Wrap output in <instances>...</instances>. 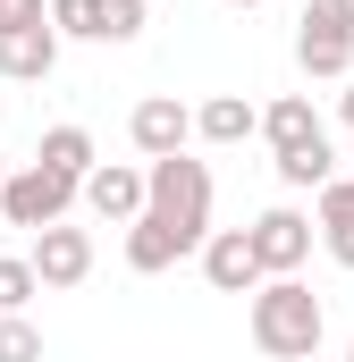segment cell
Wrapping results in <instances>:
<instances>
[{
    "label": "cell",
    "instance_id": "cell-1",
    "mask_svg": "<svg viewBox=\"0 0 354 362\" xmlns=\"http://www.w3.org/2000/svg\"><path fill=\"white\" fill-rule=\"evenodd\" d=\"M253 346L270 362H312L321 354V295L304 278H262L253 286Z\"/></svg>",
    "mask_w": 354,
    "mask_h": 362
},
{
    "label": "cell",
    "instance_id": "cell-2",
    "mask_svg": "<svg viewBox=\"0 0 354 362\" xmlns=\"http://www.w3.org/2000/svg\"><path fill=\"white\" fill-rule=\"evenodd\" d=\"M144 185H152V202H144V211H152L161 228L185 236V253H194V245H211V169H202V160L169 152V160H152V169H144Z\"/></svg>",
    "mask_w": 354,
    "mask_h": 362
},
{
    "label": "cell",
    "instance_id": "cell-3",
    "mask_svg": "<svg viewBox=\"0 0 354 362\" xmlns=\"http://www.w3.org/2000/svg\"><path fill=\"white\" fill-rule=\"evenodd\" d=\"M76 194H85L76 177H59V169H42V160H34V169H8V185H0V219L42 236V228H59V219H68V202H76Z\"/></svg>",
    "mask_w": 354,
    "mask_h": 362
},
{
    "label": "cell",
    "instance_id": "cell-4",
    "mask_svg": "<svg viewBox=\"0 0 354 362\" xmlns=\"http://www.w3.org/2000/svg\"><path fill=\"white\" fill-rule=\"evenodd\" d=\"M295 59H304V76H346L354 68V0H312L295 17Z\"/></svg>",
    "mask_w": 354,
    "mask_h": 362
},
{
    "label": "cell",
    "instance_id": "cell-5",
    "mask_svg": "<svg viewBox=\"0 0 354 362\" xmlns=\"http://www.w3.org/2000/svg\"><path fill=\"white\" fill-rule=\"evenodd\" d=\"M127 135H135L144 160H169V152H185V135H194V110H185L177 93H152V101H135Z\"/></svg>",
    "mask_w": 354,
    "mask_h": 362
},
{
    "label": "cell",
    "instance_id": "cell-6",
    "mask_svg": "<svg viewBox=\"0 0 354 362\" xmlns=\"http://www.w3.org/2000/svg\"><path fill=\"white\" fill-rule=\"evenodd\" d=\"M202 278L219 286V295H253L262 286V253H253V228H219L211 245H202Z\"/></svg>",
    "mask_w": 354,
    "mask_h": 362
},
{
    "label": "cell",
    "instance_id": "cell-7",
    "mask_svg": "<svg viewBox=\"0 0 354 362\" xmlns=\"http://www.w3.org/2000/svg\"><path fill=\"white\" fill-rule=\"evenodd\" d=\"M253 253H262L270 278H295V262L312 253V219L304 211H262L253 219Z\"/></svg>",
    "mask_w": 354,
    "mask_h": 362
},
{
    "label": "cell",
    "instance_id": "cell-8",
    "mask_svg": "<svg viewBox=\"0 0 354 362\" xmlns=\"http://www.w3.org/2000/svg\"><path fill=\"white\" fill-rule=\"evenodd\" d=\"M25 262H34V278H42V286H76V278L93 270V236H85V228H42Z\"/></svg>",
    "mask_w": 354,
    "mask_h": 362
},
{
    "label": "cell",
    "instance_id": "cell-9",
    "mask_svg": "<svg viewBox=\"0 0 354 362\" xmlns=\"http://www.w3.org/2000/svg\"><path fill=\"white\" fill-rule=\"evenodd\" d=\"M144 202H152V185H144V169H93L85 177V211L93 219H144Z\"/></svg>",
    "mask_w": 354,
    "mask_h": 362
},
{
    "label": "cell",
    "instance_id": "cell-10",
    "mask_svg": "<svg viewBox=\"0 0 354 362\" xmlns=\"http://www.w3.org/2000/svg\"><path fill=\"white\" fill-rule=\"evenodd\" d=\"M59 68V25H34V34H0V76L17 85H42Z\"/></svg>",
    "mask_w": 354,
    "mask_h": 362
},
{
    "label": "cell",
    "instance_id": "cell-11",
    "mask_svg": "<svg viewBox=\"0 0 354 362\" xmlns=\"http://www.w3.org/2000/svg\"><path fill=\"white\" fill-rule=\"evenodd\" d=\"M262 127V110L245 101V93H211L202 110H194V135H211V144H245Z\"/></svg>",
    "mask_w": 354,
    "mask_h": 362
},
{
    "label": "cell",
    "instance_id": "cell-12",
    "mask_svg": "<svg viewBox=\"0 0 354 362\" xmlns=\"http://www.w3.org/2000/svg\"><path fill=\"white\" fill-rule=\"evenodd\" d=\"M169 262H185V236H177V228H161V219H152V211H144V219H135V228H127V270H169Z\"/></svg>",
    "mask_w": 354,
    "mask_h": 362
},
{
    "label": "cell",
    "instance_id": "cell-13",
    "mask_svg": "<svg viewBox=\"0 0 354 362\" xmlns=\"http://www.w3.org/2000/svg\"><path fill=\"white\" fill-rule=\"evenodd\" d=\"M262 135L278 144V152H295V144H321V118H312L304 93H278V101L262 110Z\"/></svg>",
    "mask_w": 354,
    "mask_h": 362
},
{
    "label": "cell",
    "instance_id": "cell-14",
    "mask_svg": "<svg viewBox=\"0 0 354 362\" xmlns=\"http://www.w3.org/2000/svg\"><path fill=\"white\" fill-rule=\"evenodd\" d=\"M321 236H329V253L354 270V177H329V185H321Z\"/></svg>",
    "mask_w": 354,
    "mask_h": 362
},
{
    "label": "cell",
    "instance_id": "cell-15",
    "mask_svg": "<svg viewBox=\"0 0 354 362\" xmlns=\"http://www.w3.org/2000/svg\"><path fill=\"white\" fill-rule=\"evenodd\" d=\"M42 169H59V177L85 185L93 169H101V160H93V135L85 127H51V135H42Z\"/></svg>",
    "mask_w": 354,
    "mask_h": 362
},
{
    "label": "cell",
    "instance_id": "cell-16",
    "mask_svg": "<svg viewBox=\"0 0 354 362\" xmlns=\"http://www.w3.org/2000/svg\"><path fill=\"white\" fill-rule=\"evenodd\" d=\"M329 177H338V160H329V135H321V144H295V152H278V185H312V194H321Z\"/></svg>",
    "mask_w": 354,
    "mask_h": 362
},
{
    "label": "cell",
    "instance_id": "cell-17",
    "mask_svg": "<svg viewBox=\"0 0 354 362\" xmlns=\"http://www.w3.org/2000/svg\"><path fill=\"white\" fill-rule=\"evenodd\" d=\"M0 362H42V329L25 312H0Z\"/></svg>",
    "mask_w": 354,
    "mask_h": 362
},
{
    "label": "cell",
    "instance_id": "cell-18",
    "mask_svg": "<svg viewBox=\"0 0 354 362\" xmlns=\"http://www.w3.org/2000/svg\"><path fill=\"white\" fill-rule=\"evenodd\" d=\"M51 25H59V34H85V42H101V0H51Z\"/></svg>",
    "mask_w": 354,
    "mask_h": 362
},
{
    "label": "cell",
    "instance_id": "cell-19",
    "mask_svg": "<svg viewBox=\"0 0 354 362\" xmlns=\"http://www.w3.org/2000/svg\"><path fill=\"white\" fill-rule=\"evenodd\" d=\"M144 34V0H101V42H135Z\"/></svg>",
    "mask_w": 354,
    "mask_h": 362
},
{
    "label": "cell",
    "instance_id": "cell-20",
    "mask_svg": "<svg viewBox=\"0 0 354 362\" xmlns=\"http://www.w3.org/2000/svg\"><path fill=\"white\" fill-rule=\"evenodd\" d=\"M34 286H42L34 262H0V312H25V303H34Z\"/></svg>",
    "mask_w": 354,
    "mask_h": 362
},
{
    "label": "cell",
    "instance_id": "cell-21",
    "mask_svg": "<svg viewBox=\"0 0 354 362\" xmlns=\"http://www.w3.org/2000/svg\"><path fill=\"white\" fill-rule=\"evenodd\" d=\"M34 25H51V0H8L0 34H34Z\"/></svg>",
    "mask_w": 354,
    "mask_h": 362
},
{
    "label": "cell",
    "instance_id": "cell-22",
    "mask_svg": "<svg viewBox=\"0 0 354 362\" xmlns=\"http://www.w3.org/2000/svg\"><path fill=\"white\" fill-rule=\"evenodd\" d=\"M346 127H354V85H346Z\"/></svg>",
    "mask_w": 354,
    "mask_h": 362
},
{
    "label": "cell",
    "instance_id": "cell-23",
    "mask_svg": "<svg viewBox=\"0 0 354 362\" xmlns=\"http://www.w3.org/2000/svg\"><path fill=\"white\" fill-rule=\"evenodd\" d=\"M0 185H8V152H0Z\"/></svg>",
    "mask_w": 354,
    "mask_h": 362
},
{
    "label": "cell",
    "instance_id": "cell-24",
    "mask_svg": "<svg viewBox=\"0 0 354 362\" xmlns=\"http://www.w3.org/2000/svg\"><path fill=\"white\" fill-rule=\"evenodd\" d=\"M236 8H262V0H236Z\"/></svg>",
    "mask_w": 354,
    "mask_h": 362
},
{
    "label": "cell",
    "instance_id": "cell-25",
    "mask_svg": "<svg viewBox=\"0 0 354 362\" xmlns=\"http://www.w3.org/2000/svg\"><path fill=\"white\" fill-rule=\"evenodd\" d=\"M0 17H8V0H0Z\"/></svg>",
    "mask_w": 354,
    "mask_h": 362
},
{
    "label": "cell",
    "instance_id": "cell-26",
    "mask_svg": "<svg viewBox=\"0 0 354 362\" xmlns=\"http://www.w3.org/2000/svg\"><path fill=\"white\" fill-rule=\"evenodd\" d=\"M346 362H354V354H346Z\"/></svg>",
    "mask_w": 354,
    "mask_h": 362
}]
</instances>
